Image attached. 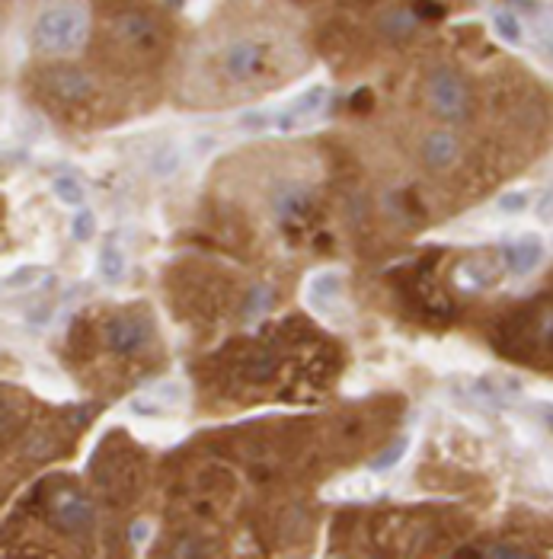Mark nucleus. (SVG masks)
Here are the masks:
<instances>
[{"instance_id": "nucleus-1", "label": "nucleus", "mask_w": 553, "mask_h": 559, "mask_svg": "<svg viewBox=\"0 0 553 559\" xmlns=\"http://www.w3.org/2000/svg\"><path fill=\"white\" fill-rule=\"evenodd\" d=\"M90 483L106 505L125 508L141 496L144 486V460L141 454L128 445L122 432L106 438L100 448H96L90 460Z\"/></svg>"}, {"instance_id": "nucleus-2", "label": "nucleus", "mask_w": 553, "mask_h": 559, "mask_svg": "<svg viewBox=\"0 0 553 559\" xmlns=\"http://www.w3.org/2000/svg\"><path fill=\"white\" fill-rule=\"evenodd\" d=\"M279 45L263 36H240L224 42L211 58V80L221 90H247V87H269L279 61Z\"/></svg>"}, {"instance_id": "nucleus-3", "label": "nucleus", "mask_w": 553, "mask_h": 559, "mask_svg": "<svg viewBox=\"0 0 553 559\" xmlns=\"http://www.w3.org/2000/svg\"><path fill=\"white\" fill-rule=\"evenodd\" d=\"M106 48L116 58L122 68L148 71L154 64L164 61L167 55V36L151 16H144L138 10H125L119 16H112L106 26Z\"/></svg>"}, {"instance_id": "nucleus-4", "label": "nucleus", "mask_w": 553, "mask_h": 559, "mask_svg": "<svg viewBox=\"0 0 553 559\" xmlns=\"http://www.w3.org/2000/svg\"><path fill=\"white\" fill-rule=\"evenodd\" d=\"M39 93L48 109L71 122H87L103 106L100 84L87 71L68 68V64L45 68L39 74Z\"/></svg>"}, {"instance_id": "nucleus-5", "label": "nucleus", "mask_w": 553, "mask_h": 559, "mask_svg": "<svg viewBox=\"0 0 553 559\" xmlns=\"http://www.w3.org/2000/svg\"><path fill=\"white\" fill-rule=\"evenodd\" d=\"M36 48L55 58H71L90 39V10L84 0H55L45 7L32 29Z\"/></svg>"}, {"instance_id": "nucleus-6", "label": "nucleus", "mask_w": 553, "mask_h": 559, "mask_svg": "<svg viewBox=\"0 0 553 559\" xmlns=\"http://www.w3.org/2000/svg\"><path fill=\"white\" fill-rule=\"evenodd\" d=\"M32 499L39 502V515H45V521L61 534H87L93 528V505L87 492L71 480L55 476L32 492Z\"/></svg>"}, {"instance_id": "nucleus-7", "label": "nucleus", "mask_w": 553, "mask_h": 559, "mask_svg": "<svg viewBox=\"0 0 553 559\" xmlns=\"http://www.w3.org/2000/svg\"><path fill=\"white\" fill-rule=\"evenodd\" d=\"M499 345L506 352H550L553 355V298L547 301H538L525 307L522 314L509 317L506 326H499Z\"/></svg>"}, {"instance_id": "nucleus-8", "label": "nucleus", "mask_w": 553, "mask_h": 559, "mask_svg": "<svg viewBox=\"0 0 553 559\" xmlns=\"http://www.w3.org/2000/svg\"><path fill=\"white\" fill-rule=\"evenodd\" d=\"M106 349L119 358H138L148 345L154 342V320L148 310L141 307H125L106 317L100 330Z\"/></svg>"}, {"instance_id": "nucleus-9", "label": "nucleus", "mask_w": 553, "mask_h": 559, "mask_svg": "<svg viewBox=\"0 0 553 559\" xmlns=\"http://www.w3.org/2000/svg\"><path fill=\"white\" fill-rule=\"evenodd\" d=\"M180 301L199 317H215L231 304V285L218 275H205V272H192L186 288L180 291Z\"/></svg>"}, {"instance_id": "nucleus-10", "label": "nucleus", "mask_w": 553, "mask_h": 559, "mask_svg": "<svg viewBox=\"0 0 553 559\" xmlns=\"http://www.w3.org/2000/svg\"><path fill=\"white\" fill-rule=\"evenodd\" d=\"M429 100H432L435 112L445 115V119H451V122L464 119L467 106H470V103H467V87L461 84V77H454V74H448V71L435 74V77L429 80Z\"/></svg>"}, {"instance_id": "nucleus-11", "label": "nucleus", "mask_w": 553, "mask_h": 559, "mask_svg": "<svg viewBox=\"0 0 553 559\" xmlns=\"http://www.w3.org/2000/svg\"><path fill=\"white\" fill-rule=\"evenodd\" d=\"M323 103H327V87L323 84H317V87H311V90H304L295 103H291L288 109H282L279 115H275V128L279 131H291V128H298V125H304V122H311L314 115L323 109ZM269 122V125H272Z\"/></svg>"}, {"instance_id": "nucleus-12", "label": "nucleus", "mask_w": 553, "mask_h": 559, "mask_svg": "<svg viewBox=\"0 0 553 559\" xmlns=\"http://www.w3.org/2000/svg\"><path fill=\"white\" fill-rule=\"evenodd\" d=\"M502 259H506V266L515 272V275H528L541 266V259H544V243L541 237H518L515 243H506L502 246Z\"/></svg>"}, {"instance_id": "nucleus-13", "label": "nucleus", "mask_w": 553, "mask_h": 559, "mask_svg": "<svg viewBox=\"0 0 553 559\" xmlns=\"http://www.w3.org/2000/svg\"><path fill=\"white\" fill-rule=\"evenodd\" d=\"M343 298V282H339V272H317L307 285V304H311L320 317H333V310L339 307Z\"/></svg>"}, {"instance_id": "nucleus-14", "label": "nucleus", "mask_w": 553, "mask_h": 559, "mask_svg": "<svg viewBox=\"0 0 553 559\" xmlns=\"http://www.w3.org/2000/svg\"><path fill=\"white\" fill-rule=\"evenodd\" d=\"M454 154H458V138L451 131H432L426 138V163H432V167H448Z\"/></svg>"}, {"instance_id": "nucleus-15", "label": "nucleus", "mask_w": 553, "mask_h": 559, "mask_svg": "<svg viewBox=\"0 0 553 559\" xmlns=\"http://www.w3.org/2000/svg\"><path fill=\"white\" fill-rule=\"evenodd\" d=\"M96 269H100V275L106 278L109 285L119 282V278L125 275V253L119 250V243L106 240L100 246V256H96Z\"/></svg>"}, {"instance_id": "nucleus-16", "label": "nucleus", "mask_w": 553, "mask_h": 559, "mask_svg": "<svg viewBox=\"0 0 553 559\" xmlns=\"http://www.w3.org/2000/svg\"><path fill=\"white\" fill-rule=\"evenodd\" d=\"M55 195L64 202V205H84V186L77 183V179H71V176H58L55 179Z\"/></svg>"}, {"instance_id": "nucleus-17", "label": "nucleus", "mask_w": 553, "mask_h": 559, "mask_svg": "<svg viewBox=\"0 0 553 559\" xmlns=\"http://www.w3.org/2000/svg\"><path fill=\"white\" fill-rule=\"evenodd\" d=\"M269 301H272V291L266 285H253L247 291V301H243V314H247V320H256L266 310Z\"/></svg>"}, {"instance_id": "nucleus-18", "label": "nucleus", "mask_w": 553, "mask_h": 559, "mask_svg": "<svg viewBox=\"0 0 553 559\" xmlns=\"http://www.w3.org/2000/svg\"><path fill=\"white\" fill-rule=\"evenodd\" d=\"M406 445H410V438H397L394 445H390L387 451H381L378 457L371 460V470H378V473H384V470H390L397 464V460L406 454Z\"/></svg>"}, {"instance_id": "nucleus-19", "label": "nucleus", "mask_w": 553, "mask_h": 559, "mask_svg": "<svg viewBox=\"0 0 553 559\" xmlns=\"http://www.w3.org/2000/svg\"><path fill=\"white\" fill-rule=\"evenodd\" d=\"M93 230H96V221H93L90 211H77V218H74V224H71V234H74V240L87 243V240L93 237Z\"/></svg>"}, {"instance_id": "nucleus-20", "label": "nucleus", "mask_w": 553, "mask_h": 559, "mask_svg": "<svg viewBox=\"0 0 553 559\" xmlns=\"http://www.w3.org/2000/svg\"><path fill=\"white\" fill-rule=\"evenodd\" d=\"M496 26H499V32H502V36H506L509 42H518V36H522L509 13H499V16H496Z\"/></svg>"}, {"instance_id": "nucleus-21", "label": "nucleus", "mask_w": 553, "mask_h": 559, "mask_svg": "<svg viewBox=\"0 0 553 559\" xmlns=\"http://www.w3.org/2000/svg\"><path fill=\"white\" fill-rule=\"evenodd\" d=\"M410 26H413V20H410V16H400V13H394V16H387V20H384V29L387 32H400V36H406V32H410Z\"/></svg>"}, {"instance_id": "nucleus-22", "label": "nucleus", "mask_w": 553, "mask_h": 559, "mask_svg": "<svg viewBox=\"0 0 553 559\" xmlns=\"http://www.w3.org/2000/svg\"><path fill=\"white\" fill-rule=\"evenodd\" d=\"M528 202L525 192H515V195H502V211H509V215H515V211H522Z\"/></svg>"}, {"instance_id": "nucleus-23", "label": "nucleus", "mask_w": 553, "mask_h": 559, "mask_svg": "<svg viewBox=\"0 0 553 559\" xmlns=\"http://www.w3.org/2000/svg\"><path fill=\"white\" fill-rule=\"evenodd\" d=\"M550 429H553V413H550Z\"/></svg>"}]
</instances>
